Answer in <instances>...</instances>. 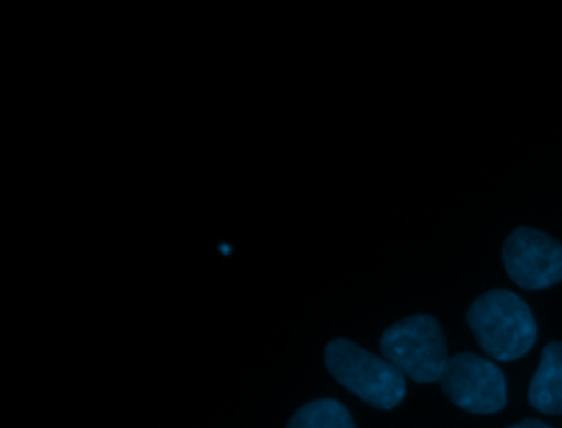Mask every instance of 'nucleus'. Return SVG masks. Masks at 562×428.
I'll use <instances>...</instances> for the list:
<instances>
[{"mask_svg": "<svg viewBox=\"0 0 562 428\" xmlns=\"http://www.w3.org/2000/svg\"><path fill=\"white\" fill-rule=\"evenodd\" d=\"M468 325L494 360H516L536 340V320L527 303L509 290H490L468 309Z\"/></svg>", "mask_w": 562, "mask_h": 428, "instance_id": "1", "label": "nucleus"}, {"mask_svg": "<svg viewBox=\"0 0 562 428\" xmlns=\"http://www.w3.org/2000/svg\"><path fill=\"white\" fill-rule=\"evenodd\" d=\"M325 367L353 395L375 408H393L406 395V375L351 340L336 338L325 347Z\"/></svg>", "mask_w": 562, "mask_h": 428, "instance_id": "2", "label": "nucleus"}, {"mask_svg": "<svg viewBox=\"0 0 562 428\" xmlns=\"http://www.w3.org/2000/svg\"><path fill=\"white\" fill-rule=\"evenodd\" d=\"M382 356L415 382H437L446 369V338L428 314H415L393 323L380 338Z\"/></svg>", "mask_w": 562, "mask_h": 428, "instance_id": "3", "label": "nucleus"}, {"mask_svg": "<svg viewBox=\"0 0 562 428\" xmlns=\"http://www.w3.org/2000/svg\"><path fill=\"white\" fill-rule=\"evenodd\" d=\"M439 382L448 399L468 413H496L507 399L505 375L498 364L474 353L448 358Z\"/></svg>", "mask_w": 562, "mask_h": 428, "instance_id": "4", "label": "nucleus"}, {"mask_svg": "<svg viewBox=\"0 0 562 428\" xmlns=\"http://www.w3.org/2000/svg\"><path fill=\"white\" fill-rule=\"evenodd\" d=\"M503 263L520 288H549L562 281V244L542 230L516 228L503 244Z\"/></svg>", "mask_w": 562, "mask_h": 428, "instance_id": "5", "label": "nucleus"}, {"mask_svg": "<svg viewBox=\"0 0 562 428\" xmlns=\"http://www.w3.org/2000/svg\"><path fill=\"white\" fill-rule=\"evenodd\" d=\"M529 404L549 415L562 413V342L553 340L542 349L540 364L529 384Z\"/></svg>", "mask_w": 562, "mask_h": 428, "instance_id": "6", "label": "nucleus"}, {"mask_svg": "<svg viewBox=\"0 0 562 428\" xmlns=\"http://www.w3.org/2000/svg\"><path fill=\"white\" fill-rule=\"evenodd\" d=\"M288 428H356L351 413L338 399H314L301 406Z\"/></svg>", "mask_w": 562, "mask_h": 428, "instance_id": "7", "label": "nucleus"}, {"mask_svg": "<svg viewBox=\"0 0 562 428\" xmlns=\"http://www.w3.org/2000/svg\"><path fill=\"white\" fill-rule=\"evenodd\" d=\"M507 428H553V426H549L544 421H538V419H525V421H518V424L507 426Z\"/></svg>", "mask_w": 562, "mask_h": 428, "instance_id": "8", "label": "nucleus"}]
</instances>
